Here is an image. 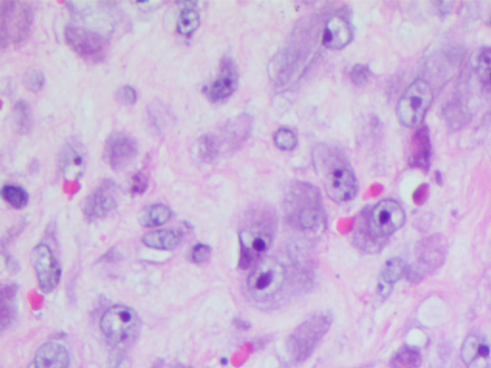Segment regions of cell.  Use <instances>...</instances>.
<instances>
[{"label":"cell","mask_w":491,"mask_h":368,"mask_svg":"<svg viewBox=\"0 0 491 368\" xmlns=\"http://www.w3.org/2000/svg\"><path fill=\"white\" fill-rule=\"evenodd\" d=\"M109 368H131L129 359L124 355V351H116L113 360H111Z\"/></svg>","instance_id":"cell-34"},{"label":"cell","mask_w":491,"mask_h":368,"mask_svg":"<svg viewBox=\"0 0 491 368\" xmlns=\"http://www.w3.org/2000/svg\"><path fill=\"white\" fill-rule=\"evenodd\" d=\"M352 40L351 24L341 16L328 19L323 34V45L329 50H338L349 45Z\"/></svg>","instance_id":"cell-16"},{"label":"cell","mask_w":491,"mask_h":368,"mask_svg":"<svg viewBox=\"0 0 491 368\" xmlns=\"http://www.w3.org/2000/svg\"><path fill=\"white\" fill-rule=\"evenodd\" d=\"M65 40L77 55L89 62H100L108 51V41L105 36L91 29L67 26Z\"/></svg>","instance_id":"cell-10"},{"label":"cell","mask_w":491,"mask_h":368,"mask_svg":"<svg viewBox=\"0 0 491 368\" xmlns=\"http://www.w3.org/2000/svg\"><path fill=\"white\" fill-rule=\"evenodd\" d=\"M148 187V171L147 168L142 167L133 175L132 187L131 192L135 195L144 193Z\"/></svg>","instance_id":"cell-30"},{"label":"cell","mask_w":491,"mask_h":368,"mask_svg":"<svg viewBox=\"0 0 491 368\" xmlns=\"http://www.w3.org/2000/svg\"><path fill=\"white\" fill-rule=\"evenodd\" d=\"M34 362L36 368H67L69 365V352L64 345L50 341L36 350Z\"/></svg>","instance_id":"cell-17"},{"label":"cell","mask_w":491,"mask_h":368,"mask_svg":"<svg viewBox=\"0 0 491 368\" xmlns=\"http://www.w3.org/2000/svg\"><path fill=\"white\" fill-rule=\"evenodd\" d=\"M59 170L65 180H78L85 172L87 153L84 146L76 138H69L63 146L59 155Z\"/></svg>","instance_id":"cell-14"},{"label":"cell","mask_w":491,"mask_h":368,"mask_svg":"<svg viewBox=\"0 0 491 368\" xmlns=\"http://www.w3.org/2000/svg\"><path fill=\"white\" fill-rule=\"evenodd\" d=\"M406 270L404 261L400 258L389 259L382 270L383 282L389 285L395 283L406 274Z\"/></svg>","instance_id":"cell-24"},{"label":"cell","mask_w":491,"mask_h":368,"mask_svg":"<svg viewBox=\"0 0 491 368\" xmlns=\"http://www.w3.org/2000/svg\"><path fill=\"white\" fill-rule=\"evenodd\" d=\"M181 13L177 21V33L184 36H190L200 25V14L196 9V2H182Z\"/></svg>","instance_id":"cell-19"},{"label":"cell","mask_w":491,"mask_h":368,"mask_svg":"<svg viewBox=\"0 0 491 368\" xmlns=\"http://www.w3.org/2000/svg\"><path fill=\"white\" fill-rule=\"evenodd\" d=\"M2 198L4 201L16 209L23 208L28 204V194L23 188L18 185L6 184L2 187L1 190Z\"/></svg>","instance_id":"cell-22"},{"label":"cell","mask_w":491,"mask_h":368,"mask_svg":"<svg viewBox=\"0 0 491 368\" xmlns=\"http://www.w3.org/2000/svg\"><path fill=\"white\" fill-rule=\"evenodd\" d=\"M420 364V357L415 350L405 348L395 356L391 362V368H417Z\"/></svg>","instance_id":"cell-27"},{"label":"cell","mask_w":491,"mask_h":368,"mask_svg":"<svg viewBox=\"0 0 491 368\" xmlns=\"http://www.w3.org/2000/svg\"><path fill=\"white\" fill-rule=\"evenodd\" d=\"M31 261L41 291L50 292L54 290L59 283L62 270L50 248L45 243L36 246L31 252Z\"/></svg>","instance_id":"cell-11"},{"label":"cell","mask_w":491,"mask_h":368,"mask_svg":"<svg viewBox=\"0 0 491 368\" xmlns=\"http://www.w3.org/2000/svg\"><path fill=\"white\" fill-rule=\"evenodd\" d=\"M274 143L282 151H291L296 147V136L288 128H281L274 133Z\"/></svg>","instance_id":"cell-28"},{"label":"cell","mask_w":491,"mask_h":368,"mask_svg":"<svg viewBox=\"0 0 491 368\" xmlns=\"http://www.w3.org/2000/svg\"><path fill=\"white\" fill-rule=\"evenodd\" d=\"M182 241V233L175 229H160L144 234L142 242L148 248L160 250H175Z\"/></svg>","instance_id":"cell-18"},{"label":"cell","mask_w":491,"mask_h":368,"mask_svg":"<svg viewBox=\"0 0 491 368\" xmlns=\"http://www.w3.org/2000/svg\"><path fill=\"white\" fill-rule=\"evenodd\" d=\"M116 98L120 104L125 105V106H133L137 102V91L132 85H123L116 90Z\"/></svg>","instance_id":"cell-31"},{"label":"cell","mask_w":491,"mask_h":368,"mask_svg":"<svg viewBox=\"0 0 491 368\" xmlns=\"http://www.w3.org/2000/svg\"><path fill=\"white\" fill-rule=\"evenodd\" d=\"M137 141L132 136L122 133L109 136L104 149V157L113 170H122L137 157Z\"/></svg>","instance_id":"cell-13"},{"label":"cell","mask_w":491,"mask_h":368,"mask_svg":"<svg viewBox=\"0 0 491 368\" xmlns=\"http://www.w3.org/2000/svg\"><path fill=\"white\" fill-rule=\"evenodd\" d=\"M211 255V248L208 245L198 243L193 248L191 252V259L196 264H203L210 259Z\"/></svg>","instance_id":"cell-33"},{"label":"cell","mask_w":491,"mask_h":368,"mask_svg":"<svg viewBox=\"0 0 491 368\" xmlns=\"http://www.w3.org/2000/svg\"><path fill=\"white\" fill-rule=\"evenodd\" d=\"M154 368H155V367H154Z\"/></svg>","instance_id":"cell-36"},{"label":"cell","mask_w":491,"mask_h":368,"mask_svg":"<svg viewBox=\"0 0 491 368\" xmlns=\"http://www.w3.org/2000/svg\"><path fill=\"white\" fill-rule=\"evenodd\" d=\"M274 228L268 219L254 221L246 226L239 233L240 269L246 270L257 264L273 242Z\"/></svg>","instance_id":"cell-8"},{"label":"cell","mask_w":491,"mask_h":368,"mask_svg":"<svg viewBox=\"0 0 491 368\" xmlns=\"http://www.w3.org/2000/svg\"><path fill=\"white\" fill-rule=\"evenodd\" d=\"M238 72L232 58L223 57L220 63V72L217 78L204 87V94L212 102L228 99L237 89Z\"/></svg>","instance_id":"cell-15"},{"label":"cell","mask_w":491,"mask_h":368,"mask_svg":"<svg viewBox=\"0 0 491 368\" xmlns=\"http://www.w3.org/2000/svg\"><path fill=\"white\" fill-rule=\"evenodd\" d=\"M182 368H186V367H182Z\"/></svg>","instance_id":"cell-35"},{"label":"cell","mask_w":491,"mask_h":368,"mask_svg":"<svg viewBox=\"0 0 491 368\" xmlns=\"http://www.w3.org/2000/svg\"><path fill=\"white\" fill-rule=\"evenodd\" d=\"M332 321V314L322 313L314 314L300 324L287 340V354L291 360L301 362L309 358L329 330Z\"/></svg>","instance_id":"cell-5"},{"label":"cell","mask_w":491,"mask_h":368,"mask_svg":"<svg viewBox=\"0 0 491 368\" xmlns=\"http://www.w3.org/2000/svg\"><path fill=\"white\" fill-rule=\"evenodd\" d=\"M172 212L168 206L155 204L148 206L141 215L140 221L146 228L164 225L171 218Z\"/></svg>","instance_id":"cell-20"},{"label":"cell","mask_w":491,"mask_h":368,"mask_svg":"<svg viewBox=\"0 0 491 368\" xmlns=\"http://www.w3.org/2000/svg\"><path fill=\"white\" fill-rule=\"evenodd\" d=\"M369 68L368 65H354L352 67L351 73H349V77L353 84L359 85V87H363V85H367L369 81Z\"/></svg>","instance_id":"cell-32"},{"label":"cell","mask_w":491,"mask_h":368,"mask_svg":"<svg viewBox=\"0 0 491 368\" xmlns=\"http://www.w3.org/2000/svg\"><path fill=\"white\" fill-rule=\"evenodd\" d=\"M118 202V185L111 180H104L85 202V216L89 221L103 218L116 208Z\"/></svg>","instance_id":"cell-12"},{"label":"cell","mask_w":491,"mask_h":368,"mask_svg":"<svg viewBox=\"0 0 491 368\" xmlns=\"http://www.w3.org/2000/svg\"><path fill=\"white\" fill-rule=\"evenodd\" d=\"M14 129L19 135H28L32 128V109L28 102L21 100L14 105L13 109Z\"/></svg>","instance_id":"cell-21"},{"label":"cell","mask_w":491,"mask_h":368,"mask_svg":"<svg viewBox=\"0 0 491 368\" xmlns=\"http://www.w3.org/2000/svg\"><path fill=\"white\" fill-rule=\"evenodd\" d=\"M102 333L116 351H124L138 337L141 323L137 313L127 306L111 307L102 316Z\"/></svg>","instance_id":"cell-4"},{"label":"cell","mask_w":491,"mask_h":368,"mask_svg":"<svg viewBox=\"0 0 491 368\" xmlns=\"http://www.w3.org/2000/svg\"><path fill=\"white\" fill-rule=\"evenodd\" d=\"M476 72L483 85L491 89V48H485L478 55Z\"/></svg>","instance_id":"cell-25"},{"label":"cell","mask_w":491,"mask_h":368,"mask_svg":"<svg viewBox=\"0 0 491 368\" xmlns=\"http://www.w3.org/2000/svg\"><path fill=\"white\" fill-rule=\"evenodd\" d=\"M313 163L332 201L345 202L354 199L358 182L346 155L334 146L320 144L312 153Z\"/></svg>","instance_id":"cell-1"},{"label":"cell","mask_w":491,"mask_h":368,"mask_svg":"<svg viewBox=\"0 0 491 368\" xmlns=\"http://www.w3.org/2000/svg\"><path fill=\"white\" fill-rule=\"evenodd\" d=\"M219 143L216 138L211 135L201 136L197 142V155L203 162H212L217 157Z\"/></svg>","instance_id":"cell-23"},{"label":"cell","mask_w":491,"mask_h":368,"mask_svg":"<svg viewBox=\"0 0 491 368\" xmlns=\"http://www.w3.org/2000/svg\"><path fill=\"white\" fill-rule=\"evenodd\" d=\"M433 101V91L429 83L417 79L408 87L398 101L396 114L398 120L406 127H415L422 121Z\"/></svg>","instance_id":"cell-9"},{"label":"cell","mask_w":491,"mask_h":368,"mask_svg":"<svg viewBox=\"0 0 491 368\" xmlns=\"http://www.w3.org/2000/svg\"><path fill=\"white\" fill-rule=\"evenodd\" d=\"M405 212L397 202L386 199L378 202L369 213L364 238L357 241L367 248L378 247L382 239L390 237L404 225Z\"/></svg>","instance_id":"cell-3"},{"label":"cell","mask_w":491,"mask_h":368,"mask_svg":"<svg viewBox=\"0 0 491 368\" xmlns=\"http://www.w3.org/2000/svg\"><path fill=\"white\" fill-rule=\"evenodd\" d=\"M364 368H366V367H364Z\"/></svg>","instance_id":"cell-37"},{"label":"cell","mask_w":491,"mask_h":368,"mask_svg":"<svg viewBox=\"0 0 491 368\" xmlns=\"http://www.w3.org/2000/svg\"><path fill=\"white\" fill-rule=\"evenodd\" d=\"M469 114L466 109L459 104H451L446 109V119L453 130H458L468 123Z\"/></svg>","instance_id":"cell-26"},{"label":"cell","mask_w":491,"mask_h":368,"mask_svg":"<svg viewBox=\"0 0 491 368\" xmlns=\"http://www.w3.org/2000/svg\"><path fill=\"white\" fill-rule=\"evenodd\" d=\"M45 82V75L40 70L36 69V68L29 69L23 76V84L25 85L26 89L29 91L35 92V94L43 89Z\"/></svg>","instance_id":"cell-29"},{"label":"cell","mask_w":491,"mask_h":368,"mask_svg":"<svg viewBox=\"0 0 491 368\" xmlns=\"http://www.w3.org/2000/svg\"><path fill=\"white\" fill-rule=\"evenodd\" d=\"M34 19L32 5L24 1L0 2V40L2 47L19 45L29 35Z\"/></svg>","instance_id":"cell-6"},{"label":"cell","mask_w":491,"mask_h":368,"mask_svg":"<svg viewBox=\"0 0 491 368\" xmlns=\"http://www.w3.org/2000/svg\"><path fill=\"white\" fill-rule=\"evenodd\" d=\"M285 210L294 228L301 230L317 228L323 220L320 193L312 185L296 184L287 194Z\"/></svg>","instance_id":"cell-2"},{"label":"cell","mask_w":491,"mask_h":368,"mask_svg":"<svg viewBox=\"0 0 491 368\" xmlns=\"http://www.w3.org/2000/svg\"><path fill=\"white\" fill-rule=\"evenodd\" d=\"M285 279V268L279 260L274 257L262 258L248 277V291L254 301H265L281 289Z\"/></svg>","instance_id":"cell-7"}]
</instances>
